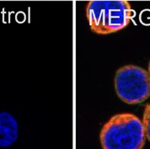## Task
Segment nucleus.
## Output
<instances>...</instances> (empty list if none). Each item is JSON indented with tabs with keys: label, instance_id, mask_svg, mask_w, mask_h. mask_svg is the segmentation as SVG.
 <instances>
[{
	"label": "nucleus",
	"instance_id": "7ed1b4c3",
	"mask_svg": "<svg viewBox=\"0 0 150 149\" xmlns=\"http://www.w3.org/2000/svg\"><path fill=\"white\" fill-rule=\"evenodd\" d=\"M114 83L117 96L127 104H140L150 97L149 73L138 66L126 65L119 68Z\"/></svg>",
	"mask_w": 150,
	"mask_h": 149
},
{
	"label": "nucleus",
	"instance_id": "f03ea898",
	"mask_svg": "<svg viewBox=\"0 0 150 149\" xmlns=\"http://www.w3.org/2000/svg\"><path fill=\"white\" fill-rule=\"evenodd\" d=\"M90 30L97 35H109L127 26L132 17L126 0H90L86 5Z\"/></svg>",
	"mask_w": 150,
	"mask_h": 149
},
{
	"label": "nucleus",
	"instance_id": "39448f33",
	"mask_svg": "<svg viewBox=\"0 0 150 149\" xmlns=\"http://www.w3.org/2000/svg\"><path fill=\"white\" fill-rule=\"evenodd\" d=\"M143 125L146 138L150 142V104H148L143 112Z\"/></svg>",
	"mask_w": 150,
	"mask_h": 149
},
{
	"label": "nucleus",
	"instance_id": "f257e3e1",
	"mask_svg": "<svg viewBox=\"0 0 150 149\" xmlns=\"http://www.w3.org/2000/svg\"><path fill=\"white\" fill-rule=\"evenodd\" d=\"M100 140L103 149H142L146 140L143 122L131 113L116 114L103 126Z\"/></svg>",
	"mask_w": 150,
	"mask_h": 149
},
{
	"label": "nucleus",
	"instance_id": "20e7f679",
	"mask_svg": "<svg viewBox=\"0 0 150 149\" xmlns=\"http://www.w3.org/2000/svg\"><path fill=\"white\" fill-rule=\"evenodd\" d=\"M19 126L16 119L8 112H0V147L8 148L18 139Z\"/></svg>",
	"mask_w": 150,
	"mask_h": 149
},
{
	"label": "nucleus",
	"instance_id": "423d86ee",
	"mask_svg": "<svg viewBox=\"0 0 150 149\" xmlns=\"http://www.w3.org/2000/svg\"><path fill=\"white\" fill-rule=\"evenodd\" d=\"M149 74H150V61H149Z\"/></svg>",
	"mask_w": 150,
	"mask_h": 149
}]
</instances>
